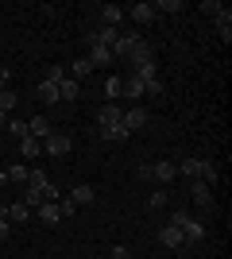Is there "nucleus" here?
I'll return each instance as SVG.
<instances>
[{
  "mask_svg": "<svg viewBox=\"0 0 232 259\" xmlns=\"http://www.w3.org/2000/svg\"><path fill=\"white\" fill-rule=\"evenodd\" d=\"M170 225L186 236V244H201L205 240V225H201L198 217L190 213V209H174V217H170Z\"/></svg>",
  "mask_w": 232,
  "mask_h": 259,
  "instance_id": "1",
  "label": "nucleus"
},
{
  "mask_svg": "<svg viewBox=\"0 0 232 259\" xmlns=\"http://www.w3.org/2000/svg\"><path fill=\"white\" fill-rule=\"evenodd\" d=\"M178 166V174H186L190 182H194V178H201V182H217V178H221V170H217V166H213L209 159H182V162H174Z\"/></svg>",
  "mask_w": 232,
  "mask_h": 259,
  "instance_id": "2",
  "label": "nucleus"
},
{
  "mask_svg": "<svg viewBox=\"0 0 232 259\" xmlns=\"http://www.w3.org/2000/svg\"><path fill=\"white\" fill-rule=\"evenodd\" d=\"M144 62H155V51L147 39H140V35H132V51H128V66L132 70H140Z\"/></svg>",
  "mask_w": 232,
  "mask_h": 259,
  "instance_id": "3",
  "label": "nucleus"
},
{
  "mask_svg": "<svg viewBox=\"0 0 232 259\" xmlns=\"http://www.w3.org/2000/svg\"><path fill=\"white\" fill-rule=\"evenodd\" d=\"M120 120H124V105H112V101L101 105V112H97V124H101V128H116Z\"/></svg>",
  "mask_w": 232,
  "mask_h": 259,
  "instance_id": "4",
  "label": "nucleus"
},
{
  "mask_svg": "<svg viewBox=\"0 0 232 259\" xmlns=\"http://www.w3.org/2000/svg\"><path fill=\"white\" fill-rule=\"evenodd\" d=\"M43 147H47V155H55V159H62V155H70L74 140H70V136H55V132H51V136L43 140Z\"/></svg>",
  "mask_w": 232,
  "mask_h": 259,
  "instance_id": "5",
  "label": "nucleus"
},
{
  "mask_svg": "<svg viewBox=\"0 0 232 259\" xmlns=\"http://www.w3.org/2000/svg\"><path fill=\"white\" fill-rule=\"evenodd\" d=\"M190 197H194V205H198V209H213V194H209V182H201V178H194V182H190Z\"/></svg>",
  "mask_w": 232,
  "mask_h": 259,
  "instance_id": "6",
  "label": "nucleus"
},
{
  "mask_svg": "<svg viewBox=\"0 0 232 259\" xmlns=\"http://www.w3.org/2000/svg\"><path fill=\"white\" fill-rule=\"evenodd\" d=\"M120 124H124L128 132H140V128L147 124V108H144V105H132V108H124V120H120Z\"/></svg>",
  "mask_w": 232,
  "mask_h": 259,
  "instance_id": "7",
  "label": "nucleus"
},
{
  "mask_svg": "<svg viewBox=\"0 0 232 259\" xmlns=\"http://www.w3.org/2000/svg\"><path fill=\"white\" fill-rule=\"evenodd\" d=\"M89 43H97V47H105V51H112V47L120 43V27H105V23H101L97 35H93Z\"/></svg>",
  "mask_w": 232,
  "mask_h": 259,
  "instance_id": "8",
  "label": "nucleus"
},
{
  "mask_svg": "<svg viewBox=\"0 0 232 259\" xmlns=\"http://www.w3.org/2000/svg\"><path fill=\"white\" fill-rule=\"evenodd\" d=\"M151 178H155V182H163V186H170V182H174V178H178V166H174V162H151Z\"/></svg>",
  "mask_w": 232,
  "mask_h": 259,
  "instance_id": "9",
  "label": "nucleus"
},
{
  "mask_svg": "<svg viewBox=\"0 0 232 259\" xmlns=\"http://www.w3.org/2000/svg\"><path fill=\"white\" fill-rule=\"evenodd\" d=\"M159 240H163V248H174V251L186 248V236H182L174 225H163V228H159Z\"/></svg>",
  "mask_w": 232,
  "mask_h": 259,
  "instance_id": "10",
  "label": "nucleus"
},
{
  "mask_svg": "<svg viewBox=\"0 0 232 259\" xmlns=\"http://www.w3.org/2000/svg\"><path fill=\"white\" fill-rule=\"evenodd\" d=\"M120 20H124L120 4H101V23H105V27H120Z\"/></svg>",
  "mask_w": 232,
  "mask_h": 259,
  "instance_id": "11",
  "label": "nucleus"
},
{
  "mask_svg": "<svg viewBox=\"0 0 232 259\" xmlns=\"http://www.w3.org/2000/svg\"><path fill=\"white\" fill-rule=\"evenodd\" d=\"M120 97H128V101H132V105H135V101H140V97H144V81H140V77H124V85H120Z\"/></svg>",
  "mask_w": 232,
  "mask_h": 259,
  "instance_id": "12",
  "label": "nucleus"
},
{
  "mask_svg": "<svg viewBox=\"0 0 232 259\" xmlns=\"http://www.w3.org/2000/svg\"><path fill=\"white\" fill-rule=\"evenodd\" d=\"M116 62V58H112V51H105V47H89V66H93V70H101V66H112Z\"/></svg>",
  "mask_w": 232,
  "mask_h": 259,
  "instance_id": "13",
  "label": "nucleus"
},
{
  "mask_svg": "<svg viewBox=\"0 0 232 259\" xmlns=\"http://www.w3.org/2000/svg\"><path fill=\"white\" fill-rule=\"evenodd\" d=\"M4 217H8L12 225H23V221L31 217V205H27V201H12V205L4 209Z\"/></svg>",
  "mask_w": 232,
  "mask_h": 259,
  "instance_id": "14",
  "label": "nucleus"
},
{
  "mask_svg": "<svg viewBox=\"0 0 232 259\" xmlns=\"http://www.w3.org/2000/svg\"><path fill=\"white\" fill-rule=\"evenodd\" d=\"M217 31H221V43H232V8L217 12Z\"/></svg>",
  "mask_w": 232,
  "mask_h": 259,
  "instance_id": "15",
  "label": "nucleus"
},
{
  "mask_svg": "<svg viewBox=\"0 0 232 259\" xmlns=\"http://www.w3.org/2000/svg\"><path fill=\"white\" fill-rule=\"evenodd\" d=\"M27 136L47 140V136H51V120H47V116H31V120H27Z\"/></svg>",
  "mask_w": 232,
  "mask_h": 259,
  "instance_id": "16",
  "label": "nucleus"
},
{
  "mask_svg": "<svg viewBox=\"0 0 232 259\" xmlns=\"http://www.w3.org/2000/svg\"><path fill=\"white\" fill-rule=\"evenodd\" d=\"M124 16H132V23H151L155 20V4H132V12H124Z\"/></svg>",
  "mask_w": 232,
  "mask_h": 259,
  "instance_id": "17",
  "label": "nucleus"
},
{
  "mask_svg": "<svg viewBox=\"0 0 232 259\" xmlns=\"http://www.w3.org/2000/svg\"><path fill=\"white\" fill-rule=\"evenodd\" d=\"M70 201H74V205H93L97 194H93V186H74V190H70Z\"/></svg>",
  "mask_w": 232,
  "mask_h": 259,
  "instance_id": "18",
  "label": "nucleus"
},
{
  "mask_svg": "<svg viewBox=\"0 0 232 259\" xmlns=\"http://www.w3.org/2000/svg\"><path fill=\"white\" fill-rule=\"evenodd\" d=\"M77 93H81V85H77L74 77H62V81H58V101H77Z\"/></svg>",
  "mask_w": 232,
  "mask_h": 259,
  "instance_id": "19",
  "label": "nucleus"
},
{
  "mask_svg": "<svg viewBox=\"0 0 232 259\" xmlns=\"http://www.w3.org/2000/svg\"><path fill=\"white\" fill-rule=\"evenodd\" d=\"M39 221H43V225H58V221H62L58 201H43V205H39Z\"/></svg>",
  "mask_w": 232,
  "mask_h": 259,
  "instance_id": "20",
  "label": "nucleus"
},
{
  "mask_svg": "<svg viewBox=\"0 0 232 259\" xmlns=\"http://www.w3.org/2000/svg\"><path fill=\"white\" fill-rule=\"evenodd\" d=\"M27 174H31V166H20V162H8V170H4V178H8V182H20V186H27Z\"/></svg>",
  "mask_w": 232,
  "mask_h": 259,
  "instance_id": "21",
  "label": "nucleus"
},
{
  "mask_svg": "<svg viewBox=\"0 0 232 259\" xmlns=\"http://www.w3.org/2000/svg\"><path fill=\"white\" fill-rule=\"evenodd\" d=\"M35 97L47 101V105H55V101H58V85H55V81H39V85H35Z\"/></svg>",
  "mask_w": 232,
  "mask_h": 259,
  "instance_id": "22",
  "label": "nucleus"
},
{
  "mask_svg": "<svg viewBox=\"0 0 232 259\" xmlns=\"http://www.w3.org/2000/svg\"><path fill=\"white\" fill-rule=\"evenodd\" d=\"M39 147H43V140H35V136L20 140V155H23V159H39Z\"/></svg>",
  "mask_w": 232,
  "mask_h": 259,
  "instance_id": "23",
  "label": "nucleus"
},
{
  "mask_svg": "<svg viewBox=\"0 0 232 259\" xmlns=\"http://www.w3.org/2000/svg\"><path fill=\"white\" fill-rule=\"evenodd\" d=\"M16 105H20V97H16V89H0V112H4V116H8V112H12V108H16Z\"/></svg>",
  "mask_w": 232,
  "mask_h": 259,
  "instance_id": "24",
  "label": "nucleus"
},
{
  "mask_svg": "<svg viewBox=\"0 0 232 259\" xmlns=\"http://www.w3.org/2000/svg\"><path fill=\"white\" fill-rule=\"evenodd\" d=\"M120 85H124V77H109V81H105V101L116 105V101H120Z\"/></svg>",
  "mask_w": 232,
  "mask_h": 259,
  "instance_id": "25",
  "label": "nucleus"
},
{
  "mask_svg": "<svg viewBox=\"0 0 232 259\" xmlns=\"http://www.w3.org/2000/svg\"><path fill=\"white\" fill-rule=\"evenodd\" d=\"M132 74H135V77H140V81L147 85V81H155V77H159V66H155V62H144L140 70H132Z\"/></svg>",
  "mask_w": 232,
  "mask_h": 259,
  "instance_id": "26",
  "label": "nucleus"
},
{
  "mask_svg": "<svg viewBox=\"0 0 232 259\" xmlns=\"http://www.w3.org/2000/svg\"><path fill=\"white\" fill-rule=\"evenodd\" d=\"M101 136H105V140H112V143H120V140H128L132 132L124 128V124H116V128H101Z\"/></svg>",
  "mask_w": 232,
  "mask_h": 259,
  "instance_id": "27",
  "label": "nucleus"
},
{
  "mask_svg": "<svg viewBox=\"0 0 232 259\" xmlns=\"http://www.w3.org/2000/svg\"><path fill=\"white\" fill-rule=\"evenodd\" d=\"M166 197H170V194H166V186H163V190H155V194L147 197V209H163V205H166Z\"/></svg>",
  "mask_w": 232,
  "mask_h": 259,
  "instance_id": "28",
  "label": "nucleus"
},
{
  "mask_svg": "<svg viewBox=\"0 0 232 259\" xmlns=\"http://www.w3.org/2000/svg\"><path fill=\"white\" fill-rule=\"evenodd\" d=\"M89 74H93V66H89V58H77V62H74V74H70V77L77 81V77H89Z\"/></svg>",
  "mask_w": 232,
  "mask_h": 259,
  "instance_id": "29",
  "label": "nucleus"
},
{
  "mask_svg": "<svg viewBox=\"0 0 232 259\" xmlns=\"http://www.w3.org/2000/svg\"><path fill=\"white\" fill-rule=\"evenodd\" d=\"M8 132L16 136V140H27V120H12V124H8Z\"/></svg>",
  "mask_w": 232,
  "mask_h": 259,
  "instance_id": "30",
  "label": "nucleus"
},
{
  "mask_svg": "<svg viewBox=\"0 0 232 259\" xmlns=\"http://www.w3.org/2000/svg\"><path fill=\"white\" fill-rule=\"evenodd\" d=\"M155 12H166V16H170V12H182V0H159Z\"/></svg>",
  "mask_w": 232,
  "mask_h": 259,
  "instance_id": "31",
  "label": "nucleus"
},
{
  "mask_svg": "<svg viewBox=\"0 0 232 259\" xmlns=\"http://www.w3.org/2000/svg\"><path fill=\"white\" fill-rule=\"evenodd\" d=\"M62 77H66V70H62V66H47V74H43V81H62Z\"/></svg>",
  "mask_w": 232,
  "mask_h": 259,
  "instance_id": "32",
  "label": "nucleus"
},
{
  "mask_svg": "<svg viewBox=\"0 0 232 259\" xmlns=\"http://www.w3.org/2000/svg\"><path fill=\"white\" fill-rule=\"evenodd\" d=\"M144 97H163V81H159V77L144 85Z\"/></svg>",
  "mask_w": 232,
  "mask_h": 259,
  "instance_id": "33",
  "label": "nucleus"
},
{
  "mask_svg": "<svg viewBox=\"0 0 232 259\" xmlns=\"http://www.w3.org/2000/svg\"><path fill=\"white\" fill-rule=\"evenodd\" d=\"M58 213H62V217H74V213H77V205L70 201V197H62V201H58Z\"/></svg>",
  "mask_w": 232,
  "mask_h": 259,
  "instance_id": "34",
  "label": "nucleus"
},
{
  "mask_svg": "<svg viewBox=\"0 0 232 259\" xmlns=\"http://www.w3.org/2000/svg\"><path fill=\"white\" fill-rule=\"evenodd\" d=\"M201 12H209V16H217V12H221V4H217V0H205V4H201Z\"/></svg>",
  "mask_w": 232,
  "mask_h": 259,
  "instance_id": "35",
  "label": "nucleus"
},
{
  "mask_svg": "<svg viewBox=\"0 0 232 259\" xmlns=\"http://www.w3.org/2000/svg\"><path fill=\"white\" fill-rule=\"evenodd\" d=\"M112 259H132V255H128V248H124V244H116V248H112Z\"/></svg>",
  "mask_w": 232,
  "mask_h": 259,
  "instance_id": "36",
  "label": "nucleus"
},
{
  "mask_svg": "<svg viewBox=\"0 0 232 259\" xmlns=\"http://www.w3.org/2000/svg\"><path fill=\"white\" fill-rule=\"evenodd\" d=\"M8 232H12V228H8V217H0V244L8 240Z\"/></svg>",
  "mask_w": 232,
  "mask_h": 259,
  "instance_id": "37",
  "label": "nucleus"
},
{
  "mask_svg": "<svg viewBox=\"0 0 232 259\" xmlns=\"http://www.w3.org/2000/svg\"><path fill=\"white\" fill-rule=\"evenodd\" d=\"M8 77H12L8 70H0V89H8Z\"/></svg>",
  "mask_w": 232,
  "mask_h": 259,
  "instance_id": "38",
  "label": "nucleus"
},
{
  "mask_svg": "<svg viewBox=\"0 0 232 259\" xmlns=\"http://www.w3.org/2000/svg\"><path fill=\"white\" fill-rule=\"evenodd\" d=\"M0 128H4V112H0Z\"/></svg>",
  "mask_w": 232,
  "mask_h": 259,
  "instance_id": "39",
  "label": "nucleus"
},
{
  "mask_svg": "<svg viewBox=\"0 0 232 259\" xmlns=\"http://www.w3.org/2000/svg\"><path fill=\"white\" fill-rule=\"evenodd\" d=\"M0 217H4V209H0Z\"/></svg>",
  "mask_w": 232,
  "mask_h": 259,
  "instance_id": "40",
  "label": "nucleus"
}]
</instances>
